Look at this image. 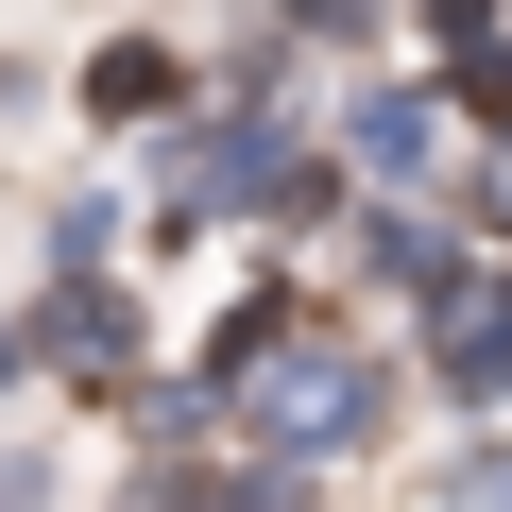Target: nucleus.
Instances as JSON below:
<instances>
[{
	"label": "nucleus",
	"instance_id": "obj_1",
	"mask_svg": "<svg viewBox=\"0 0 512 512\" xmlns=\"http://www.w3.org/2000/svg\"><path fill=\"white\" fill-rule=\"evenodd\" d=\"M222 376H239L256 444H291V461H308V444H359V427H376V359H359L342 325H256V342H239Z\"/></svg>",
	"mask_w": 512,
	"mask_h": 512
},
{
	"label": "nucleus",
	"instance_id": "obj_2",
	"mask_svg": "<svg viewBox=\"0 0 512 512\" xmlns=\"http://www.w3.org/2000/svg\"><path fill=\"white\" fill-rule=\"evenodd\" d=\"M427 342H444V393H512V291L495 274H427Z\"/></svg>",
	"mask_w": 512,
	"mask_h": 512
},
{
	"label": "nucleus",
	"instance_id": "obj_3",
	"mask_svg": "<svg viewBox=\"0 0 512 512\" xmlns=\"http://www.w3.org/2000/svg\"><path fill=\"white\" fill-rule=\"evenodd\" d=\"M154 103H171V52H103L86 69V120H154Z\"/></svg>",
	"mask_w": 512,
	"mask_h": 512
}]
</instances>
